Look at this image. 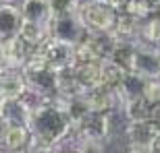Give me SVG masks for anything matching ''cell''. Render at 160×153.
<instances>
[{
	"label": "cell",
	"instance_id": "cell-16",
	"mask_svg": "<svg viewBox=\"0 0 160 153\" xmlns=\"http://www.w3.org/2000/svg\"><path fill=\"white\" fill-rule=\"evenodd\" d=\"M0 114L8 120V124H27L29 126L31 110L25 106V101L19 100H4V106L0 110Z\"/></svg>",
	"mask_w": 160,
	"mask_h": 153
},
{
	"label": "cell",
	"instance_id": "cell-20",
	"mask_svg": "<svg viewBox=\"0 0 160 153\" xmlns=\"http://www.w3.org/2000/svg\"><path fill=\"white\" fill-rule=\"evenodd\" d=\"M121 106H123V110H125L129 120H148V118H152V108L154 106L146 97H135V100L125 101Z\"/></svg>",
	"mask_w": 160,
	"mask_h": 153
},
{
	"label": "cell",
	"instance_id": "cell-12",
	"mask_svg": "<svg viewBox=\"0 0 160 153\" xmlns=\"http://www.w3.org/2000/svg\"><path fill=\"white\" fill-rule=\"evenodd\" d=\"M146 83H148V76L139 75V72H135V71H129L127 75H125L123 83L119 85V89H117L121 104L131 101V100H135V97H143Z\"/></svg>",
	"mask_w": 160,
	"mask_h": 153
},
{
	"label": "cell",
	"instance_id": "cell-27",
	"mask_svg": "<svg viewBox=\"0 0 160 153\" xmlns=\"http://www.w3.org/2000/svg\"><path fill=\"white\" fill-rule=\"evenodd\" d=\"M152 120L160 126V104H156V106L152 108Z\"/></svg>",
	"mask_w": 160,
	"mask_h": 153
},
{
	"label": "cell",
	"instance_id": "cell-24",
	"mask_svg": "<svg viewBox=\"0 0 160 153\" xmlns=\"http://www.w3.org/2000/svg\"><path fill=\"white\" fill-rule=\"evenodd\" d=\"M143 97H146L152 106L160 104V76H152V79H148V83H146V91H143Z\"/></svg>",
	"mask_w": 160,
	"mask_h": 153
},
{
	"label": "cell",
	"instance_id": "cell-2",
	"mask_svg": "<svg viewBox=\"0 0 160 153\" xmlns=\"http://www.w3.org/2000/svg\"><path fill=\"white\" fill-rule=\"evenodd\" d=\"M77 12L81 17L83 25H85V29H88V33H110L117 19H119V12L104 0L94 2L89 6H83Z\"/></svg>",
	"mask_w": 160,
	"mask_h": 153
},
{
	"label": "cell",
	"instance_id": "cell-6",
	"mask_svg": "<svg viewBox=\"0 0 160 153\" xmlns=\"http://www.w3.org/2000/svg\"><path fill=\"white\" fill-rule=\"evenodd\" d=\"M160 137V126L148 118V120H129L125 128L123 139L129 147H152V143Z\"/></svg>",
	"mask_w": 160,
	"mask_h": 153
},
{
	"label": "cell",
	"instance_id": "cell-19",
	"mask_svg": "<svg viewBox=\"0 0 160 153\" xmlns=\"http://www.w3.org/2000/svg\"><path fill=\"white\" fill-rule=\"evenodd\" d=\"M65 106H67V114H69V118H71V122H73V128H75V126L81 122L83 118L92 112V106H89L88 95H85V93L67 97V100H65Z\"/></svg>",
	"mask_w": 160,
	"mask_h": 153
},
{
	"label": "cell",
	"instance_id": "cell-30",
	"mask_svg": "<svg viewBox=\"0 0 160 153\" xmlns=\"http://www.w3.org/2000/svg\"><path fill=\"white\" fill-rule=\"evenodd\" d=\"M148 4H150V8H152V11H160V0H148Z\"/></svg>",
	"mask_w": 160,
	"mask_h": 153
},
{
	"label": "cell",
	"instance_id": "cell-23",
	"mask_svg": "<svg viewBox=\"0 0 160 153\" xmlns=\"http://www.w3.org/2000/svg\"><path fill=\"white\" fill-rule=\"evenodd\" d=\"M77 135V132H75ZM75 153H104V141H98V139H81L77 137L75 141Z\"/></svg>",
	"mask_w": 160,
	"mask_h": 153
},
{
	"label": "cell",
	"instance_id": "cell-3",
	"mask_svg": "<svg viewBox=\"0 0 160 153\" xmlns=\"http://www.w3.org/2000/svg\"><path fill=\"white\" fill-rule=\"evenodd\" d=\"M38 52L56 71H62V68H69V66L75 64V44H69V41L56 39V37H48L38 48Z\"/></svg>",
	"mask_w": 160,
	"mask_h": 153
},
{
	"label": "cell",
	"instance_id": "cell-26",
	"mask_svg": "<svg viewBox=\"0 0 160 153\" xmlns=\"http://www.w3.org/2000/svg\"><path fill=\"white\" fill-rule=\"evenodd\" d=\"M8 120H6L2 114H0V147H2V143H4V137H6V130H8Z\"/></svg>",
	"mask_w": 160,
	"mask_h": 153
},
{
	"label": "cell",
	"instance_id": "cell-9",
	"mask_svg": "<svg viewBox=\"0 0 160 153\" xmlns=\"http://www.w3.org/2000/svg\"><path fill=\"white\" fill-rule=\"evenodd\" d=\"M21 25H23L21 8L12 2H0V41L19 35Z\"/></svg>",
	"mask_w": 160,
	"mask_h": 153
},
{
	"label": "cell",
	"instance_id": "cell-15",
	"mask_svg": "<svg viewBox=\"0 0 160 153\" xmlns=\"http://www.w3.org/2000/svg\"><path fill=\"white\" fill-rule=\"evenodd\" d=\"M73 75L77 79V83L81 85V89L88 93L92 89L100 87V76H102V68L100 62H85V64H75L73 66Z\"/></svg>",
	"mask_w": 160,
	"mask_h": 153
},
{
	"label": "cell",
	"instance_id": "cell-36",
	"mask_svg": "<svg viewBox=\"0 0 160 153\" xmlns=\"http://www.w3.org/2000/svg\"><path fill=\"white\" fill-rule=\"evenodd\" d=\"M0 71H2V66H0Z\"/></svg>",
	"mask_w": 160,
	"mask_h": 153
},
{
	"label": "cell",
	"instance_id": "cell-1",
	"mask_svg": "<svg viewBox=\"0 0 160 153\" xmlns=\"http://www.w3.org/2000/svg\"><path fill=\"white\" fill-rule=\"evenodd\" d=\"M29 128L36 137L52 145H60L69 135H73V122L67 114L65 97L48 95L44 104L31 112Z\"/></svg>",
	"mask_w": 160,
	"mask_h": 153
},
{
	"label": "cell",
	"instance_id": "cell-32",
	"mask_svg": "<svg viewBox=\"0 0 160 153\" xmlns=\"http://www.w3.org/2000/svg\"><path fill=\"white\" fill-rule=\"evenodd\" d=\"M52 153H75V149H60V145H56Z\"/></svg>",
	"mask_w": 160,
	"mask_h": 153
},
{
	"label": "cell",
	"instance_id": "cell-18",
	"mask_svg": "<svg viewBox=\"0 0 160 153\" xmlns=\"http://www.w3.org/2000/svg\"><path fill=\"white\" fill-rule=\"evenodd\" d=\"M19 37H21L27 46H31L33 50H38L48 37H52V31H50V27L36 25V23H25V21H23L21 31H19Z\"/></svg>",
	"mask_w": 160,
	"mask_h": 153
},
{
	"label": "cell",
	"instance_id": "cell-5",
	"mask_svg": "<svg viewBox=\"0 0 160 153\" xmlns=\"http://www.w3.org/2000/svg\"><path fill=\"white\" fill-rule=\"evenodd\" d=\"M131 71L148 76H160V48L148 41H137L133 52V66Z\"/></svg>",
	"mask_w": 160,
	"mask_h": 153
},
{
	"label": "cell",
	"instance_id": "cell-11",
	"mask_svg": "<svg viewBox=\"0 0 160 153\" xmlns=\"http://www.w3.org/2000/svg\"><path fill=\"white\" fill-rule=\"evenodd\" d=\"M27 81L21 71L15 68H2L0 71V95L4 100H19L27 91Z\"/></svg>",
	"mask_w": 160,
	"mask_h": 153
},
{
	"label": "cell",
	"instance_id": "cell-35",
	"mask_svg": "<svg viewBox=\"0 0 160 153\" xmlns=\"http://www.w3.org/2000/svg\"><path fill=\"white\" fill-rule=\"evenodd\" d=\"M0 2H11V0H0Z\"/></svg>",
	"mask_w": 160,
	"mask_h": 153
},
{
	"label": "cell",
	"instance_id": "cell-8",
	"mask_svg": "<svg viewBox=\"0 0 160 153\" xmlns=\"http://www.w3.org/2000/svg\"><path fill=\"white\" fill-rule=\"evenodd\" d=\"M73 130H75L77 137H81V139H98V141H106V139H108L106 112H89Z\"/></svg>",
	"mask_w": 160,
	"mask_h": 153
},
{
	"label": "cell",
	"instance_id": "cell-22",
	"mask_svg": "<svg viewBox=\"0 0 160 153\" xmlns=\"http://www.w3.org/2000/svg\"><path fill=\"white\" fill-rule=\"evenodd\" d=\"M148 44H158L160 41V11L152 12L146 21H142V39Z\"/></svg>",
	"mask_w": 160,
	"mask_h": 153
},
{
	"label": "cell",
	"instance_id": "cell-10",
	"mask_svg": "<svg viewBox=\"0 0 160 153\" xmlns=\"http://www.w3.org/2000/svg\"><path fill=\"white\" fill-rule=\"evenodd\" d=\"M19 8H21L25 23H36V25H44V27L52 25L54 17L48 0H21Z\"/></svg>",
	"mask_w": 160,
	"mask_h": 153
},
{
	"label": "cell",
	"instance_id": "cell-25",
	"mask_svg": "<svg viewBox=\"0 0 160 153\" xmlns=\"http://www.w3.org/2000/svg\"><path fill=\"white\" fill-rule=\"evenodd\" d=\"M48 2H50V8H52V17H60V15L77 11L75 0H48Z\"/></svg>",
	"mask_w": 160,
	"mask_h": 153
},
{
	"label": "cell",
	"instance_id": "cell-31",
	"mask_svg": "<svg viewBox=\"0 0 160 153\" xmlns=\"http://www.w3.org/2000/svg\"><path fill=\"white\" fill-rule=\"evenodd\" d=\"M150 149H152V153H160V137L152 143V147H150Z\"/></svg>",
	"mask_w": 160,
	"mask_h": 153
},
{
	"label": "cell",
	"instance_id": "cell-17",
	"mask_svg": "<svg viewBox=\"0 0 160 153\" xmlns=\"http://www.w3.org/2000/svg\"><path fill=\"white\" fill-rule=\"evenodd\" d=\"M100 68H102L100 87H106V89H119V85L123 83L125 75L129 72L127 68L119 66L117 62H112V60H102Z\"/></svg>",
	"mask_w": 160,
	"mask_h": 153
},
{
	"label": "cell",
	"instance_id": "cell-33",
	"mask_svg": "<svg viewBox=\"0 0 160 153\" xmlns=\"http://www.w3.org/2000/svg\"><path fill=\"white\" fill-rule=\"evenodd\" d=\"M0 153H11L8 149H4V147H0Z\"/></svg>",
	"mask_w": 160,
	"mask_h": 153
},
{
	"label": "cell",
	"instance_id": "cell-34",
	"mask_svg": "<svg viewBox=\"0 0 160 153\" xmlns=\"http://www.w3.org/2000/svg\"><path fill=\"white\" fill-rule=\"evenodd\" d=\"M11 153H27V151H11Z\"/></svg>",
	"mask_w": 160,
	"mask_h": 153
},
{
	"label": "cell",
	"instance_id": "cell-14",
	"mask_svg": "<svg viewBox=\"0 0 160 153\" xmlns=\"http://www.w3.org/2000/svg\"><path fill=\"white\" fill-rule=\"evenodd\" d=\"M31 139H33V132L27 124H11L6 130L2 147L8 151H27Z\"/></svg>",
	"mask_w": 160,
	"mask_h": 153
},
{
	"label": "cell",
	"instance_id": "cell-4",
	"mask_svg": "<svg viewBox=\"0 0 160 153\" xmlns=\"http://www.w3.org/2000/svg\"><path fill=\"white\" fill-rule=\"evenodd\" d=\"M50 31H52V37L69 41V44H75V46L88 35V29H85V25H83L77 11L60 15V17H54L52 25H50Z\"/></svg>",
	"mask_w": 160,
	"mask_h": 153
},
{
	"label": "cell",
	"instance_id": "cell-13",
	"mask_svg": "<svg viewBox=\"0 0 160 153\" xmlns=\"http://www.w3.org/2000/svg\"><path fill=\"white\" fill-rule=\"evenodd\" d=\"M88 101L92 106V112H110L112 108L121 106L119 93L117 89H106V87H98L88 91Z\"/></svg>",
	"mask_w": 160,
	"mask_h": 153
},
{
	"label": "cell",
	"instance_id": "cell-7",
	"mask_svg": "<svg viewBox=\"0 0 160 153\" xmlns=\"http://www.w3.org/2000/svg\"><path fill=\"white\" fill-rule=\"evenodd\" d=\"M36 52L31 46H27L19 35L2 41V68H15L21 71L31 54Z\"/></svg>",
	"mask_w": 160,
	"mask_h": 153
},
{
	"label": "cell",
	"instance_id": "cell-29",
	"mask_svg": "<svg viewBox=\"0 0 160 153\" xmlns=\"http://www.w3.org/2000/svg\"><path fill=\"white\" fill-rule=\"evenodd\" d=\"M94 2H100V0H75V6H77V11H79V8L89 6V4H94Z\"/></svg>",
	"mask_w": 160,
	"mask_h": 153
},
{
	"label": "cell",
	"instance_id": "cell-28",
	"mask_svg": "<svg viewBox=\"0 0 160 153\" xmlns=\"http://www.w3.org/2000/svg\"><path fill=\"white\" fill-rule=\"evenodd\" d=\"M125 153H152L150 147H129Z\"/></svg>",
	"mask_w": 160,
	"mask_h": 153
},
{
	"label": "cell",
	"instance_id": "cell-21",
	"mask_svg": "<svg viewBox=\"0 0 160 153\" xmlns=\"http://www.w3.org/2000/svg\"><path fill=\"white\" fill-rule=\"evenodd\" d=\"M133 52H135V44H131V41H117V46H114L108 60H112L119 66L131 71V66H133Z\"/></svg>",
	"mask_w": 160,
	"mask_h": 153
}]
</instances>
